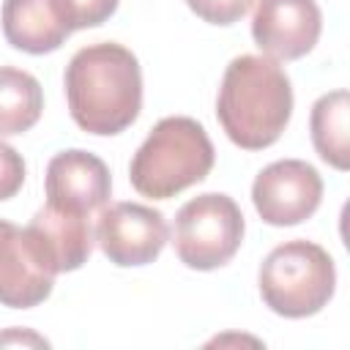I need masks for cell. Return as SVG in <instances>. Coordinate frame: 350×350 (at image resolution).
Instances as JSON below:
<instances>
[{
	"label": "cell",
	"mask_w": 350,
	"mask_h": 350,
	"mask_svg": "<svg viewBox=\"0 0 350 350\" xmlns=\"http://www.w3.org/2000/svg\"><path fill=\"white\" fill-rule=\"evenodd\" d=\"M96 243L104 257L120 268L148 265L167 246L170 227L164 213L139 202H112L101 208L96 221Z\"/></svg>",
	"instance_id": "obj_6"
},
{
	"label": "cell",
	"mask_w": 350,
	"mask_h": 350,
	"mask_svg": "<svg viewBox=\"0 0 350 350\" xmlns=\"http://www.w3.org/2000/svg\"><path fill=\"white\" fill-rule=\"evenodd\" d=\"M186 5L211 25H235L241 16L249 14L254 0H186Z\"/></svg>",
	"instance_id": "obj_16"
},
{
	"label": "cell",
	"mask_w": 350,
	"mask_h": 350,
	"mask_svg": "<svg viewBox=\"0 0 350 350\" xmlns=\"http://www.w3.org/2000/svg\"><path fill=\"white\" fill-rule=\"evenodd\" d=\"M118 3L120 0H52L57 16L71 33L104 25L118 11Z\"/></svg>",
	"instance_id": "obj_15"
},
{
	"label": "cell",
	"mask_w": 350,
	"mask_h": 350,
	"mask_svg": "<svg viewBox=\"0 0 350 350\" xmlns=\"http://www.w3.org/2000/svg\"><path fill=\"white\" fill-rule=\"evenodd\" d=\"M66 101L74 123L98 137L126 131L142 109V71L131 49L115 41L82 46L66 66Z\"/></svg>",
	"instance_id": "obj_1"
},
{
	"label": "cell",
	"mask_w": 350,
	"mask_h": 350,
	"mask_svg": "<svg viewBox=\"0 0 350 350\" xmlns=\"http://www.w3.org/2000/svg\"><path fill=\"white\" fill-rule=\"evenodd\" d=\"M293 115V88L284 68L268 55H238L224 68L216 118L232 145L262 150L273 145Z\"/></svg>",
	"instance_id": "obj_2"
},
{
	"label": "cell",
	"mask_w": 350,
	"mask_h": 350,
	"mask_svg": "<svg viewBox=\"0 0 350 350\" xmlns=\"http://www.w3.org/2000/svg\"><path fill=\"white\" fill-rule=\"evenodd\" d=\"M323 14L314 0H257L252 16L254 44L273 60H298L314 49Z\"/></svg>",
	"instance_id": "obj_8"
},
{
	"label": "cell",
	"mask_w": 350,
	"mask_h": 350,
	"mask_svg": "<svg viewBox=\"0 0 350 350\" xmlns=\"http://www.w3.org/2000/svg\"><path fill=\"white\" fill-rule=\"evenodd\" d=\"M55 273L36 257L22 227L0 219V304L11 309H33L49 298Z\"/></svg>",
	"instance_id": "obj_11"
},
{
	"label": "cell",
	"mask_w": 350,
	"mask_h": 350,
	"mask_svg": "<svg viewBox=\"0 0 350 350\" xmlns=\"http://www.w3.org/2000/svg\"><path fill=\"white\" fill-rule=\"evenodd\" d=\"M22 183H25V161H22V156L11 145L0 142V202L11 200L22 189Z\"/></svg>",
	"instance_id": "obj_17"
},
{
	"label": "cell",
	"mask_w": 350,
	"mask_h": 350,
	"mask_svg": "<svg viewBox=\"0 0 350 350\" xmlns=\"http://www.w3.org/2000/svg\"><path fill=\"white\" fill-rule=\"evenodd\" d=\"M0 22L5 41L27 55L55 52L71 33L57 16L52 0H3Z\"/></svg>",
	"instance_id": "obj_12"
},
{
	"label": "cell",
	"mask_w": 350,
	"mask_h": 350,
	"mask_svg": "<svg viewBox=\"0 0 350 350\" xmlns=\"http://www.w3.org/2000/svg\"><path fill=\"white\" fill-rule=\"evenodd\" d=\"M323 200L320 172L301 159L268 164L252 183V202L271 227H293L306 221Z\"/></svg>",
	"instance_id": "obj_7"
},
{
	"label": "cell",
	"mask_w": 350,
	"mask_h": 350,
	"mask_svg": "<svg viewBox=\"0 0 350 350\" xmlns=\"http://www.w3.org/2000/svg\"><path fill=\"white\" fill-rule=\"evenodd\" d=\"M350 96L347 90H331L312 107L309 129L317 156L334 170L350 167Z\"/></svg>",
	"instance_id": "obj_13"
},
{
	"label": "cell",
	"mask_w": 350,
	"mask_h": 350,
	"mask_svg": "<svg viewBox=\"0 0 350 350\" xmlns=\"http://www.w3.org/2000/svg\"><path fill=\"white\" fill-rule=\"evenodd\" d=\"M8 342H33V345H46V339L36 336V334H3L0 336V345H8Z\"/></svg>",
	"instance_id": "obj_18"
},
{
	"label": "cell",
	"mask_w": 350,
	"mask_h": 350,
	"mask_svg": "<svg viewBox=\"0 0 350 350\" xmlns=\"http://www.w3.org/2000/svg\"><path fill=\"white\" fill-rule=\"evenodd\" d=\"M44 186H46V205L93 216L98 208L107 205L112 191V178H109V167L96 153L71 148L49 159Z\"/></svg>",
	"instance_id": "obj_9"
},
{
	"label": "cell",
	"mask_w": 350,
	"mask_h": 350,
	"mask_svg": "<svg viewBox=\"0 0 350 350\" xmlns=\"http://www.w3.org/2000/svg\"><path fill=\"white\" fill-rule=\"evenodd\" d=\"M262 304L290 320L317 314L334 295L336 268L331 254L312 241H287L260 265Z\"/></svg>",
	"instance_id": "obj_4"
},
{
	"label": "cell",
	"mask_w": 350,
	"mask_h": 350,
	"mask_svg": "<svg viewBox=\"0 0 350 350\" xmlns=\"http://www.w3.org/2000/svg\"><path fill=\"white\" fill-rule=\"evenodd\" d=\"M25 235L41 265L55 276L82 268L96 241L90 216L60 211L55 205H44L41 211H36V216L25 227Z\"/></svg>",
	"instance_id": "obj_10"
},
{
	"label": "cell",
	"mask_w": 350,
	"mask_h": 350,
	"mask_svg": "<svg viewBox=\"0 0 350 350\" xmlns=\"http://www.w3.org/2000/svg\"><path fill=\"white\" fill-rule=\"evenodd\" d=\"M243 213L227 194H200L175 213V254L186 268L213 271L227 265L243 241Z\"/></svg>",
	"instance_id": "obj_5"
},
{
	"label": "cell",
	"mask_w": 350,
	"mask_h": 350,
	"mask_svg": "<svg viewBox=\"0 0 350 350\" xmlns=\"http://www.w3.org/2000/svg\"><path fill=\"white\" fill-rule=\"evenodd\" d=\"M213 142L202 123L186 115L161 118L129 164L131 186L150 200H170L213 170Z\"/></svg>",
	"instance_id": "obj_3"
},
{
	"label": "cell",
	"mask_w": 350,
	"mask_h": 350,
	"mask_svg": "<svg viewBox=\"0 0 350 350\" xmlns=\"http://www.w3.org/2000/svg\"><path fill=\"white\" fill-rule=\"evenodd\" d=\"M44 109V93L33 74L0 66V137L30 131Z\"/></svg>",
	"instance_id": "obj_14"
}]
</instances>
